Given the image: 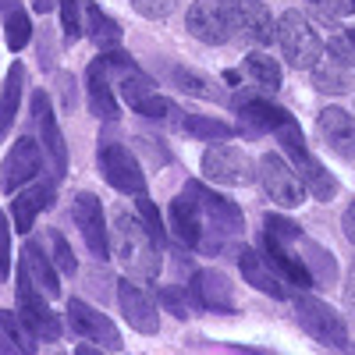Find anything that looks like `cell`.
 I'll use <instances>...</instances> for the list:
<instances>
[{"label":"cell","mask_w":355,"mask_h":355,"mask_svg":"<svg viewBox=\"0 0 355 355\" xmlns=\"http://www.w3.org/2000/svg\"><path fill=\"white\" fill-rule=\"evenodd\" d=\"M242 71L249 75V82L259 89V93H277V89H281V68H277L274 57H266V53L245 57V68Z\"/></svg>","instance_id":"29"},{"label":"cell","mask_w":355,"mask_h":355,"mask_svg":"<svg viewBox=\"0 0 355 355\" xmlns=\"http://www.w3.org/2000/svg\"><path fill=\"white\" fill-rule=\"evenodd\" d=\"M50 245H53V263H57V270L75 274L78 263H75V252H71V245H68V239H64L61 231H50Z\"/></svg>","instance_id":"38"},{"label":"cell","mask_w":355,"mask_h":355,"mask_svg":"<svg viewBox=\"0 0 355 355\" xmlns=\"http://www.w3.org/2000/svg\"><path fill=\"white\" fill-rule=\"evenodd\" d=\"M323 50H327V53L334 57V61H341V64L355 68V28H348V33H338V36H331Z\"/></svg>","instance_id":"37"},{"label":"cell","mask_w":355,"mask_h":355,"mask_svg":"<svg viewBox=\"0 0 355 355\" xmlns=\"http://www.w3.org/2000/svg\"><path fill=\"white\" fill-rule=\"evenodd\" d=\"M320 8L327 11L331 18H345L355 11V0H320Z\"/></svg>","instance_id":"43"},{"label":"cell","mask_w":355,"mask_h":355,"mask_svg":"<svg viewBox=\"0 0 355 355\" xmlns=\"http://www.w3.org/2000/svg\"><path fill=\"white\" fill-rule=\"evenodd\" d=\"M132 110L142 114V117H150V121H167V125H182V117H185V110H178L160 93H146L139 103H132Z\"/></svg>","instance_id":"31"},{"label":"cell","mask_w":355,"mask_h":355,"mask_svg":"<svg viewBox=\"0 0 355 355\" xmlns=\"http://www.w3.org/2000/svg\"><path fill=\"white\" fill-rule=\"evenodd\" d=\"M316 132L323 135V142H327L338 157H345V160L355 164V117H352L348 110H341V107L320 110Z\"/></svg>","instance_id":"19"},{"label":"cell","mask_w":355,"mask_h":355,"mask_svg":"<svg viewBox=\"0 0 355 355\" xmlns=\"http://www.w3.org/2000/svg\"><path fill=\"white\" fill-rule=\"evenodd\" d=\"M68 323L71 331L85 341H96L103 352H121V334H117V327L93 306H85L82 299H71L68 302Z\"/></svg>","instance_id":"12"},{"label":"cell","mask_w":355,"mask_h":355,"mask_svg":"<svg viewBox=\"0 0 355 355\" xmlns=\"http://www.w3.org/2000/svg\"><path fill=\"white\" fill-rule=\"evenodd\" d=\"M274 135H277V142H281V150L288 153V160H291V167H295V174L302 178V185H306V192L309 196H316L320 202H331L334 196H338V182H334V174L323 167L313 153H309V146H306V139H302V128H299V121L288 114L284 121L274 128Z\"/></svg>","instance_id":"2"},{"label":"cell","mask_w":355,"mask_h":355,"mask_svg":"<svg viewBox=\"0 0 355 355\" xmlns=\"http://www.w3.org/2000/svg\"><path fill=\"white\" fill-rule=\"evenodd\" d=\"M135 206H139V217H142V224L153 231V239L164 245V224H160V214H157V206H153V199L146 196V192H139L135 196Z\"/></svg>","instance_id":"39"},{"label":"cell","mask_w":355,"mask_h":355,"mask_svg":"<svg viewBox=\"0 0 355 355\" xmlns=\"http://www.w3.org/2000/svg\"><path fill=\"white\" fill-rule=\"evenodd\" d=\"M217 4L224 8L231 36L239 43L266 46L270 40H277V21H274L270 11H266L263 0H217Z\"/></svg>","instance_id":"4"},{"label":"cell","mask_w":355,"mask_h":355,"mask_svg":"<svg viewBox=\"0 0 355 355\" xmlns=\"http://www.w3.org/2000/svg\"><path fill=\"white\" fill-rule=\"evenodd\" d=\"M185 25H189V33L206 46H220V43L231 40L227 15H224V8L217 4V0H196V4L189 8Z\"/></svg>","instance_id":"17"},{"label":"cell","mask_w":355,"mask_h":355,"mask_svg":"<svg viewBox=\"0 0 355 355\" xmlns=\"http://www.w3.org/2000/svg\"><path fill=\"white\" fill-rule=\"evenodd\" d=\"M178 128H185L189 135L206 139V142H220V139H231L234 135V128L227 121H214V117H202V114H185Z\"/></svg>","instance_id":"32"},{"label":"cell","mask_w":355,"mask_h":355,"mask_svg":"<svg viewBox=\"0 0 355 355\" xmlns=\"http://www.w3.org/2000/svg\"><path fill=\"white\" fill-rule=\"evenodd\" d=\"M85 93H89V107H93L96 117H103V121L121 117V103H117V96H114V78L107 71L103 57H96V61L85 68Z\"/></svg>","instance_id":"21"},{"label":"cell","mask_w":355,"mask_h":355,"mask_svg":"<svg viewBox=\"0 0 355 355\" xmlns=\"http://www.w3.org/2000/svg\"><path fill=\"white\" fill-rule=\"evenodd\" d=\"M309 71H313V85L320 89V93H348V89L355 85L352 82V68L341 64V61H334L331 53L320 57Z\"/></svg>","instance_id":"27"},{"label":"cell","mask_w":355,"mask_h":355,"mask_svg":"<svg viewBox=\"0 0 355 355\" xmlns=\"http://www.w3.org/2000/svg\"><path fill=\"white\" fill-rule=\"evenodd\" d=\"M171 78L185 89V93H192V96H217V89H214V82L210 78H202V75H192L189 68H171Z\"/></svg>","instance_id":"35"},{"label":"cell","mask_w":355,"mask_h":355,"mask_svg":"<svg viewBox=\"0 0 355 355\" xmlns=\"http://www.w3.org/2000/svg\"><path fill=\"white\" fill-rule=\"evenodd\" d=\"M21 82H25V68L11 64L4 93H0V139H4L11 132V125H15V114H18V103H21Z\"/></svg>","instance_id":"28"},{"label":"cell","mask_w":355,"mask_h":355,"mask_svg":"<svg viewBox=\"0 0 355 355\" xmlns=\"http://www.w3.org/2000/svg\"><path fill=\"white\" fill-rule=\"evenodd\" d=\"M185 192L202 206L206 220H210L217 231H224V234H242V231H245V217H242V210H239V206H234L231 199L217 196L214 189H206L202 182H189Z\"/></svg>","instance_id":"15"},{"label":"cell","mask_w":355,"mask_h":355,"mask_svg":"<svg viewBox=\"0 0 355 355\" xmlns=\"http://www.w3.org/2000/svg\"><path fill=\"white\" fill-rule=\"evenodd\" d=\"M341 227H345V239L355 245V202H348V210L341 217Z\"/></svg>","instance_id":"44"},{"label":"cell","mask_w":355,"mask_h":355,"mask_svg":"<svg viewBox=\"0 0 355 355\" xmlns=\"http://www.w3.org/2000/svg\"><path fill=\"white\" fill-rule=\"evenodd\" d=\"M202 174L217 185H249L256 178V164L249 160L245 150H239V146L217 142L202 153Z\"/></svg>","instance_id":"9"},{"label":"cell","mask_w":355,"mask_h":355,"mask_svg":"<svg viewBox=\"0 0 355 355\" xmlns=\"http://www.w3.org/2000/svg\"><path fill=\"white\" fill-rule=\"evenodd\" d=\"M160 302H164L178 320H189V302H185V295L178 291V288H160Z\"/></svg>","instance_id":"42"},{"label":"cell","mask_w":355,"mask_h":355,"mask_svg":"<svg viewBox=\"0 0 355 355\" xmlns=\"http://www.w3.org/2000/svg\"><path fill=\"white\" fill-rule=\"evenodd\" d=\"M259 249H263V256L274 263V270H277L291 288H309V284H313L309 266L302 263V256H295V252H291V242H288V239H281V234H274V231H266V227H263V234H259Z\"/></svg>","instance_id":"14"},{"label":"cell","mask_w":355,"mask_h":355,"mask_svg":"<svg viewBox=\"0 0 355 355\" xmlns=\"http://www.w3.org/2000/svg\"><path fill=\"white\" fill-rule=\"evenodd\" d=\"M178 0H132V8L142 15V18H167L174 11Z\"/></svg>","instance_id":"41"},{"label":"cell","mask_w":355,"mask_h":355,"mask_svg":"<svg viewBox=\"0 0 355 355\" xmlns=\"http://www.w3.org/2000/svg\"><path fill=\"white\" fill-rule=\"evenodd\" d=\"M277 43H281V53L291 68H313L323 53V43L316 36L313 21L302 15V11H284L277 18Z\"/></svg>","instance_id":"3"},{"label":"cell","mask_w":355,"mask_h":355,"mask_svg":"<svg viewBox=\"0 0 355 355\" xmlns=\"http://www.w3.org/2000/svg\"><path fill=\"white\" fill-rule=\"evenodd\" d=\"M100 171L107 178V185L117 189V192H128V196L146 192V174H142L139 160L132 157V150L121 142L100 146Z\"/></svg>","instance_id":"10"},{"label":"cell","mask_w":355,"mask_h":355,"mask_svg":"<svg viewBox=\"0 0 355 355\" xmlns=\"http://www.w3.org/2000/svg\"><path fill=\"white\" fill-rule=\"evenodd\" d=\"M40 171H43V150H40V139L21 135V139L11 146V153H8L4 167H0V189H4V192H18L21 185L36 182Z\"/></svg>","instance_id":"11"},{"label":"cell","mask_w":355,"mask_h":355,"mask_svg":"<svg viewBox=\"0 0 355 355\" xmlns=\"http://www.w3.org/2000/svg\"><path fill=\"white\" fill-rule=\"evenodd\" d=\"M259 182H263L266 196H270L277 206H288V210H295V206L306 202L302 178L295 174L291 164H284L281 153H263V160H259Z\"/></svg>","instance_id":"8"},{"label":"cell","mask_w":355,"mask_h":355,"mask_svg":"<svg viewBox=\"0 0 355 355\" xmlns=\"http://www.w3.org/2000/svg\"><path fill=\"white\" fill-rule=\"evenodd\" d=\"M53 4H57V0H33V8H36L40 15H46V11H53Z\"/></svg>","instance_id":"45"},{"label":"cell","mask_w":355,"mask_h":355,"mask_svg":"<svg viewBox=\"0 0 355 355\" xmlns=\"http://www.w3.org/2000/svg\"><path fill=\"white\" fill-rule=\"evenodd\" d=\"M82 11H85L82 0H61V28H64L68 43H75L82 36Z\"/></svg>","instance_id":"36"},{"label":"cell","mask_w":355,"mask_h":355,"mask_svg":"<svg viewBox=\"0 0 355 355\" xmlns=\"http://www.w3.org/2000/svg\"><path fill=\"white\" fill-rule=\"evenodd\" d=\"M295 313H299L302 331L313 341L327 345V348H348V323L341 320V313L334 306L320 302V299H299L295 302Z\"/></svg>","instance_id":"6"},{"label":"cell","mask_w":355,"mask_h":355,"mask_svg":"<svg viewBox=\"0 0 355 355\" xmlns=\"http://www.w3.org/2000/svg\"><path fill=\"white\" fill-rule=\"evenodd\" d=\"M33 121H36V132H40L43 150H46L50 160H53L57 178H61V174L68 171V146H64L61 128H57V117H53V107H50V96H46V93H33Z\"/></svg>","instance_id":"16"},{"label":"cell","mask_w":355,"mask_h":355,"mask_svg":"<svg viewBox=\"0 0 355 355\" xmlns=\"http://www.w3.org/2000/svg\"><path fill=\"white\" fill-rule=\"evenodd\" d=\"M239 270H242V277H245V284H252L256 291H263V295H270V299H288V281L274 270V263L266 259V256H259L256 249H242L239 252Z\"/></svg>","instance_id":"20"},{"label":"cell","mask_w":355,"mask_h":355,"mask_svg":"<svg viewBox=\"0 0 355 355\" xmlns=\"http://www.w3.org/2000/svg\"><path fill=\"white\" fill-rule=\"evenodd\" d=\"M11 274V224L0 210V281Z\"/></svg>","instance_id":"40"},{"label":"cell","mask_w":355,"mask_h":355,"mask_svg":"<svg viewBox=\"0 0 355 355\" xmlns=\"http://www.w3.org/2000/svg\"><path fill=\"white\" fill-rule=\"evenodd\" d=\"M75 224L82 231L89 252H93L96 259H107L110 256V231H107V220H103V206L93 192L75 196Z\"/></svg>","instance_id":"13"},{"label":"cell","mask_w":355,"mask_h":355,"mask_svg":"<svg viewBox=\"0 0 355 355\" xmlns=\"http://www.w3.org/2000/svg\"><path fill=\"white\" fill-rule=\"evenodd\" d=\"M0 352H15V345L8 341V334H4V331H0Z\"/></svg>","instance_id":"46"},{"label":"cell","mask_w":355,"mask_h":355,"mask_svg":"<svg viewBox=\"0 0 355 355\" xmlns=\"http://www.w3.org/2000/svg\"><path fill=\"white\" fill-rule=\"evenodd\" d=\"M117 302H121L125 320L132 323L139 334H157L160 331L157 302L150 299V291H142L135 281H121V284H117Z\"/></svg>","instance_id":"18"},{"label":"cell","mask_w":355,"mask_h":355,"mask_svg":"<svg viewBox=\"0 0 355 355\" xmlns=\"http://www.w3.org/2000/svg\"><path fill=\"white\" fill-rule=\"evenodd\" d=\"M0 331L8 334L15 352H36V338H33V331L25 327V320L18 313H4V309H0Z\"/></svg>","instance_id":"34"},{"label":"cell","mask_w":355,"mask_h":355,"mask_svg":"<svg viewBox=\"0 0 355 355\" xmlns=\"http://www.w3.org/2000/svg\"><path fill=\"white\" fill-rule=\"evenodd\" d=\"M21 266L25 274L36 281V288L46 295V299H53V295H61V281H57V266L50 263V256L40 249V242H28L25 252H21Z\"/></svg>","instance_id":"24"},{"label":"cell","mask_w":355,"mask_h":355,"mask_svg":"<svg viewBox=\"0 0 355 355\" xmlns=\"http://www.w3.org/2000/svg\"><path fill=\"white\" fill-rule=\"evenodd\" d=\"M171 227H174V239L189 249H196V252H214L217 249V239L210 234V227H206L202 206L189 192L171 202Z\"/></svg>","instance_id":"7"},{"label":"cell","mask_w":355,"mask_h":355,"mask_svg":"<svg viewBox=\"0 0 355 355\" xmlns=\"http://www.w3.org/2000/svg\"><path fill=\"white\" fill-rule=\"evenodd\" d=\"M18 316L25 320V327L33 331L36 341H57L61 338V320H57V313L46 306V295L25 274V266L18 274Z\"/></svg>","instance_id":"5"},{"label":"cell","mask_w":355,"mask_h":355,"mask_svg":"<svg viewBox=\"0 0 355 355\" xmlns=\"http://www.w3.org/2000/svg\"><path fill=\"white\" fill-rule=\"evenodd\" d=\"M85 33L100 50H114L121 43V25H117L100 4H93V0L85 4Z\"/></svg>","instance_id":"26"},{"label":"cell","mask_w":355,"mask_h":355,"mask_svg":"<svg viewBox=\"0 0 355 355\" xmlns=\"http://www.w3.org/2000/svg\"><path fill=\"white\" fill-rule=\"evenodd\" d=\"M4 4V40L11 50H25L28 40H33V21H28V11H21L15 0H0Z\"/></svg>","instance_id":"30"},{"label":"cell","mask_w":355,"mask_h":355,"mask_svg":"<svg viewBox=\"0 0 355 355\" xmlns=\"http://www.w3.org/2000/svg\"><path fill=\"white\" fill-rule=\"evenodd\" d=\"M234 110H239L252 128H263V132H274V128L284 121V117H288V110H281V107H274V103H266L263 93H256V96L239 93V96H234Z\"/></svg>","instance_id":"25"},{"label":"cell","mask_w":355,"mask_h":355,"mask_svg":"<svg viewBox=\"0 0 355 355\" xmlns=\"http://www.w3.org/2000/svg\"><path fill=\"white\" fill-rule=\"evenodd\" d=\"M114 256L128 277L153 281L160 274V242L142 220L121 210L114 214Z\"/></svg>","instance_id":"1"},{"label":"cell","mask_w":355,"mask_h":355,"mask_svg":"<svg viewBox=\"0 0 355 355\" xmlns=\"http://www.w3.org/2000/svg\"><path fill=\"white\" fill-rule=\"evenodd\" d=\"M50 196H53V185H50V182H43V185H33V189L18 192V199L11 202L15 231H21V234H28V231H33V224H36V214L50 206Z\"/></svg>","instance_id":"23"},{"label":"cell","mask_w":355,"mask_h":355,"mask_svg":"<svg viewBox=\"0 0 355 355\" xmlns=\"http://www.w3.org/2000/svg\"><path fill=\"white\" fill-rule=\"evenodd\" d=\"M302 245H306L302 263H309V274H313V281H320L323 288L334 284L338 270H334V259H331V252H327V249H320V245H313V242H302Z\"/></svg>","instance_id":"33"},{"label":"cell","mask_w":355,"mask_h":355,"mask_svg":"<svg viewBox=\"0 0 355 355\" xmlns=\"http://www.w3.org/2000/svg\"><path fill=\"white\" fill-rule=\"evenodd\" d=\"M192 295L206 313H220V316L234 313V291H231V281L220 270H196Z\"/></svg>","instance_id":"22"}]
</instances>
